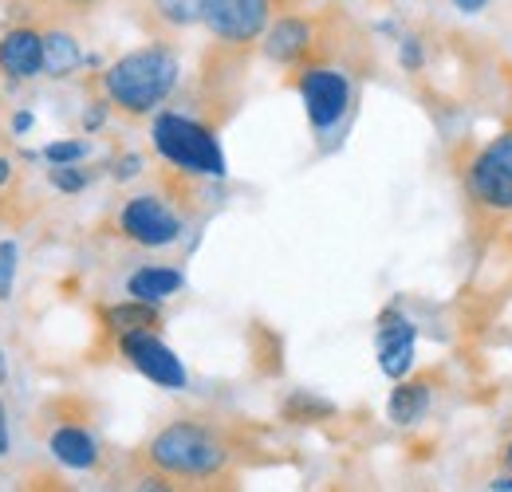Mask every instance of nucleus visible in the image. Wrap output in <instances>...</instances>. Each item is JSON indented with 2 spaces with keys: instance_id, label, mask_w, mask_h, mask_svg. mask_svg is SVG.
<instances>
[{
  "instance_id": "nucleus-1",
  "label": "nucleus",
  "mask_w": 512,
  "mask_h": 492,
  "mask_svg": "<svg viewBox=\"0 0 512 492\" xmlns=\"http://www.w3.org/2000/svg\"><path fill=\"white\" fill-rule=\"evenodd\" d=\"M142 461L174 485H217L233 469V441L205 418H178L150 437Z\"/></svg>"
},
{
  "instance_id": "nucleus-2",
  "label": "nucleus",
  "mask_w": 512,
  "mask_h": 492,
  "mask_svg": "<svg viewBox=\"0 0 512 492\" xmlns=\"http://www.w3.org/2000/svg\"><path fill=\"white\" fill-rule=\"evenodd\" d=\"M178 83H182L178 52L166 40H150L127 56H119L111 67H103L99 95H107L111 111H119L127 119H150L170 103Z\"/></svg>"
},
{
  "instance_id": "nucleus-3",
  "label": "nucleus",
  "mask_w": 512,
  "mask_h": 492,
  "mask_svg": "<svg viewBox=\"0 0 512 492\" xmlns=\"http://www.w3.org/2000/svg\"><path fill=\"white\" fill-rule=\"evenodd\" d=\"M150 142H154V154L186 174V178H213L221 182L229 174L225 166V150H221V138H217V126L205 123V119H190V115H178V111H162L154 115L150 126Z\"/></svg>"
},
{
  "instance_id": "nucleus-4",
  "label": "nucleus",
  "mask_w": 512,
  "mask_h": 492,
  "mask_svg": "<svg viewBox=\"0 0 512 492\" xmlns=\"http://www.w3.org/2000/svg\"><path fill=\"white\" fill-rule=\"evenodd\" d=\"M453 170H457V182H461V193H465L473 217H485V221H505L509 217L512 174L485 146L461 142L453 150Z\"/></svg>"
},
{
  "instance_id": "nucleus-5",
  "label": "nucleus",
  "mask_w": 512,
  "mask_h": 492,
  "mask_svg": "<svg viewBox=\"0 0 512 492\" xmlns=\"http://www.w3.org/2000/svg\"><path fill=\"white\" fill-rule=\"evenodd\" d=\"M292 83H296V91H300V99H304L308 123H312V130H316L320 138H327L335 126L351 115V107H355V83H351V75L339 71V67L304 63V67H296V79H292Z\"/></svg>"
},
{
  "instance_id": "nucleus-6",
  "label": "nucleus",
  "mask_w": 512,
  "mask_h": 492,
  "mask_svg": "<svg viewBox=\"0 0 512 492\" xmlns=\"http://www.w3.org/2000/svg\"><path fill=\"white\" fill-rule=\"evenodd\" d=\"M193 4L205 32L221 48H237V52H249L253 44H260L276 12V0H193Z\"/></svg>"
},
{
  "instance_id": "nucleus-7",
  "label": "nucleus",
  "mask_w": 512,
  "mask_h": 492,
  "mask_svg": "<svg viewBox=\"0 0 512 492\" xmlns=\"http://www.w3.org/2000/svg\"><path fill=\"white\" fill-rule=\"evenodd\" d=\"M119 233L138 248H170L182 241L186 217L162 193H134L119 209Z\"/></svg>"
},
{
  "instance_id": "nucleus-8",
  "label": "nucleus",
  "mask_w": 512,
  "mask_h": 492,
  "mask_svg": "<svg viewBox=\"0 0 512 492\" xmlns=\"http://www.w3.org/2000/svg\"><path fill=\"white\" fill-rule=\"evenodd\" d=\"M115 343H119V355H123L142 378H150L154 386H162V390H186L190 374L182 367V359L174 355V347H166V343L158 339V331H127V335H119Z\"/></svg>"
},
{
  "instance_id": "nucleus-9",
  "label": "nucleus",
  "mask_w": 512,
  "mask_h": 492,
  "mask_svg": "<svg viewBox=\"0 0 512 492\" xmlns=\"http://www.w3.org/2000/svg\"><path fill=\"white\" fill-rule=\"evenodd\" d=\"M260 52L276 67H304L316 56V24L300 12L276 16L260 36Z\"/></svg>"
},
{
  "instance_id": "nucleus-10",
  "label": "nucleus",
  "mask_w": 512,
  "mask_h": 492,
  "mask_svg": "<svg viewBox=\"0 0 512 492\" xmlns=\"http://www.w3.org/2000/svg\"><path fill=\"white\" fill-rule=\"evenodd\" d=\"M414 343H418V327L398 308H386L379 315L375 347H379V370L390 382H398V378H406L414 370Z\"/></svg>"
},
{
  "instance_id": "nucleus-11",
  "label": "nucleus",
  "mask_w": 512,
  "mask_h": 492,
  "mask_svg": "<svg viewBox=\"0 0 512 492\" xmlns=\"http://www.w3.org/2000/svg\"><path fill=\"white\" fill-rule=\"evenodd\" d=\"M48 453L64 465V469H75V473H91L99 461H103V449L95 441V433L87 430V422L79 418H48Z\"/></svg>"
},
{
  "instance_id": "nucleus-12",
  "label": "nucleus",
  "mask_w": 512,
  "mask_h": 492,
  "mask_svg": "<svg viewBox=\"0 0 512 492\" xmlns=\"http://www.w3.org/2000/svg\"><path fill=\"white\" fill-rule=\"evenodd\" d=\"M0 75L20 83L44 75V32L36 24H16L0 36Z\"/></svg>"
},
{
  "instance_id": "nucleus-13",
  "label": "nucleus",
  "mask_w": 512,
  "mask_h": 492,
  "mask_svg": "<svg viewBox=\"0 0 512 492\" xmlns=\"http://www.w3.org/2000/svg\"><path fill=\"white\" fill-rule=\"evenodd\" d=\"M430 402H434V374H406V378L394 382V390L386 398V418L398 430L418 426L426 418Z\"/></svg>"
},
{
  "instance_id": "nucleus-14",
  "label": "nucleus",
  "mask_w": 512,
  "mask_h": 492,
  "mask_svg": "<svg viewBox=\"0 0 512 492\" xmlns=\"http://www.w3.org/2000/svg\"><path fill=\"white\" fill-rule=\"evenodd\" d=\"M182 288H186V276L174 264H142L138 272L127 276V296L130 300H146V304H166Z\"/></svg>"
},
{
  "instance_id": "nucleus-15",
  "label": "nucleus",
  "mask_w": 512,
  "mask_h": 492,
  "mask_svg": "<svg viewBox=\"0 0 512 492\" xmlns=\"http://www.w3.org/2000/svg\"><path fill=\"white\" fill-rule=\"evenodd\" d=\"M44 32V75L48 79H67L83 67V44L64 24H48Z\"/></svg>"
},
{
  "instance_id": "nucleus-16",
  "label": "nucleus",
  "mask_w": 512,
  "mask_h": 492,
  "mask_svg": "<svg viewBox=\"0 0 512 492\" xmlns=\"http://www.w3.org/2000/svg\"><path fill=\"white\" fill-rule=\"evenodd\" d=\"M103 327L119 339L127 331H158L162 327V304H146V300H123L99 311Z\"/></svg>"
},
{
  "instance_id": "nucleus-17",
  "label": "nucleus",
  "mask_w": 512,
  "mask_h": 492,
  "mask_svg": "<svg viewBox=\"0 0 512 492\" xmlns=\"http://www.w3.org/2000/svg\"><path fill=\"white\" fill-rule=\"evenodd\" d=\"M280 418L292 422V426L327 422V418H335V402H327L316 390H292V394L280 402Z\"/></svg>"
},
{
  "instance_id": "nucleus-18",
  "label": "nucleus",
  "mask_w": 512,
  "mask_h": 492,
  "mask_svg": "<svg viewBox=\"0 0 512 492\" xmlns=\"http://www.w3.org/2000/svg\"><path fill=\"white\" fill-rule=\"evenodd\" d=\"M48 182H52L56 193L75 197V193H83V189L91 185V170H83L79 162H71V166H52V170H48Z\"/></svg>"
},
{
  "instance_id": "nucleus-19",
  "label": "nucleus",
  "mask_w": 512,
  "mask_h": 492,
  "mask_svg": "<svg viewBox=\"0 0 512 492\" xmlns=\"http://www.w3.org/2000/svg\"><path fill=\"white\" fill-rule=\"evenodd\" d=\"M150 4H154V16L166 28H190V24H197V4L193 0H150Z\"/></svg>"
},
{
  "instance_id": "nucleus-20",
  "label": "nucleus",
  "mask_w": 512,
  "mask_h": 492,
  "mask_svg": "<svg viewBox=\"0 0 512 492\" xmlns=\"http://www.w3.org/2000/svg\"><path fill=\"white\" fill-rule=\"evenodd\" d=\"M83 158H87V142L83 138H60V142L44 146V162L48 166H71V162H83Z\"/></svg>"
},
{
  "instance_id": "nucleus-21",
  "label": "nucleus",
  "mask_w": 512,
  "mask_h": 492,
  "mask_svg": "<svg viewBox=\"0 0 512 492\" xmlns=\"http://www.w3.org/2000/svg\"><path fill=\"white\" fill-rule=\"evenodd\" d=\"M16 264H20V248H16V241H0V304L12 300V288H16Z\"/></svg>"
},
{
  "instance_id": "nucleus-22",
  "label": "nucleus",
  "mask_w": 512,
  "mask_h": 492,
  "mask_svg": "<svg viewBox=\"0 0 512 492\" xmlns=\"http://www.w3.org/2000/svg\"><path fill=\"white\" fill-rule=\"evenodd\" d=\"M398 63H402V71H410V75H418V71L426 67V48H422L418 36H402V40H398Z\"/></svg>"
},
{
  "instance_id": "nucleus-23",
  "label": "nucleus",
  "mask_w": 512,
  "mask_h": 492,
  "mask_svg": "<svg viewBox=\"0 0 512 492\" xmlns=\"http://www.w3.org/2000/svg\"><path fill=\"white\" fill-rule=\"evenodd\" d=\"M103 0H36V8L44 12H60V16H87V12H95Z\"/></svg>"
},
{
  "instance_id": "nucleus-24",
  "label": "nucleus",
  "mask_w": 512,
  "mask_h": 492,
  "mask_svg": "<svg viewBox=\"0 0 512 492\" xmlns=\"http://www.w3.org/2000/svg\"><path fill=\"white\" fill-rule=\"evenodd\" d=\"M485 150H489V154H493V158H497V162H501V166L512 174V123L501 126V130H497V134L485 142Z\"/></svg>"
},
{
  "instance_id": "nucleus-25",
  "label": "nucleus",
  "mask_w": 512,
  "mask_h": 492,
  "mask_svg": "<svg viewBox=\"0 0 512 492\" xmlns=\"http://www.w3.org/2000/svg\"><path fill=\"white\" fill-rule=\"evenodd\" d=\"M142 170H146V158L142 154H123V158L111 162V178L115 182H134Z\"/></svg>"
},
{
  "instance_id": "nucleus-26",
  "label": "nucleus",
  "mask_w": 512,
  "mask_h": 492,
  "mask_svg": "<svg viewBox=\"0 0 512 492\" xmlns=\"http://www.w3.org/2000/svg\"><path fill=\"white\" fill-rule=\"evenodd\" d=\"M107 119H111V103H107V95H99V99H91L87 111H83V130L95 134V130H103Z\"/></svg>"
},
{
  "instance_id": "nucleus-27",
  "label": "nucleus",
  "mask_w": 512,
  "mask_h": 492,
  "mask_svg": "<svg viewBox=\"0 0 512 492\" xmlns=\"http://www.w3.org/2000/svg\"><path fill=\"white\" fill-rule=\"evenodd\" d=\"M8 453H12V433H8V410L0 402V457H8Z\"/></svg>"
},
{
  "instance_id": "nucleus-28",
  "label": "nucleus",
  "mask_w": 512,
  "mask_h": 492,
  "mask_svg": "<svg viewBox=\"0 0 512 492\" xmlns=\"http://www.w3.org/2000/svg\"><path fill=\"white\" fill-rule=\"evenodd\" d=\"M493 0H453V8L457 12H465V16H477V12H485Z\"/></svg>"
},
{
  "instance_id": "nucleus-29",
  "label": "nucleus",
  "mask_w": 512,
  "mask_h": 492,
  "mask_svg": "<svg viewBox=\"0 0 512 492\" xmlns=\"http://www.w3.org/2000/svg\"><path fill=\"white\" fill-rule=\"evenodd\" d=\"M32 130V111H16V119H12V134H28Z\"/></svg>"
},
{
  "instance_id": "nucleus-30",
  "label": "nucleus",
  "mask_w": 512,
  "mask_h": 492,
  "mask_svg": "<svg viewBox=\"0 0 512 492\" xmlns=\"http://www.w3.org/2000/svg\"><path fill=\"white\" fill-rule=\"evenodd\" d=\"M12 170H16V166H12V158H0V189L12 182Z\"/></svg>"
},
{
  "instance_id": "nucleus-31",
  "label": "nucleus",
  "mask_w": 512,
  "mask_h": 492,
  "mask_svg": "<svg viewBox=\"0 0 512 492\" xmlns=\"http://www.w3.org/2000/svg\"><path fill=\"white\" fill-rule=\"evenodd\" d=\"M493 492H512V473H505V477H493V485H489Z\"/></svg>"
},
{
  "instance_id": "nucleus-32",
  "label": "nucleus",
  "mask_w": 512,
  "mask_h": 492,
  "mask_svg": "<svg viewBox=\"0 0 512 492\" xmlns=\"http://www.w3.org/2000/svg\"><path fill=\"white\" fill-rule=\"evenodd\" d=\"M501 469H505V473H512V441L505 445V453H501Z\"/></svg>"
},
{
  "instance_id": "nucleus-33",
  "label": "nucleus",
  "mask_w": 512,
  "mask_h": 492,
  "mask_svg": "<svg viewBox=\"0 0 512 492\" xmlns=\"http://www.w3.org/2000/svg\"><path fill=\"white\" fill-rule=\"evenodd\" d=\"M0 382H4V351H0Z\"/></svg>"
},
{
  "instance_id": "nucleus-34",
  "label": "nucleus",
  "mask_w": 512,
  "mask_h": 492,
  "mask_svg": "<svg viewBox=\"0 0 512 492\" xmlns=\"http://www.w3.org/2000/svg\"><path fill=\"white\" fill-rule=\"evenodd\" d=\"M509 426H512V422H509Z\"/></svg>"
}]
</instances>
